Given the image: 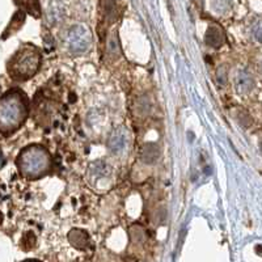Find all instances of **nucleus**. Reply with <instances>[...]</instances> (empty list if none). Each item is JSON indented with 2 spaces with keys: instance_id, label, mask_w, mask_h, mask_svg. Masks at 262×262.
Returning <instances> with one entry per match:
<instances>
[{
  "instance_id": "4468645a",
  "label": "nucleus",
  "mask_w": 262,
  "mask_h": 262,
  "mask_svg": "<svg viewBox=\"0 0 262 262\" xmlns=\"http://www.w3.org/2000/svg\"><path fill=\"white\" fill-rule=\"evenodd\" d=\"M107 172V165L105 161L98 160L92 163L91 165V173H92L95 177H100V176H105V173Z\"/></svg>"
},
{
  "instance_id": "39448f33",
  "label": "nucleus",
  "mask_w": 262,
  "mask_h": 262,
  "mask_svg": "<svg viewBox=\"0 0 262 262\" xmlns=\"http://www.w3.org/2000/svg\"><path fill=\"white\" fill-rule=\"evenodd\" d=\"M127 130H126L123 126H119V127L114 128L112 131L109 140H107V147L113 154H118V152L122 151L126 146V142H127Z\"/></svg>"
},
{
  "instance_id": "f8f14e48",
  "label": "nucleus",
  "mask_w": 262,
  "mask_h": 262,
  "mask_svg": "<svg viewBox=\"0 0 262 262\" xmlns=\"http://www.w3.org/2000/svg\"><path fill=\"white\" fill-rule=\"evenodd\" d=\"M144 229L139 226V224H134V226L130 228V238L131 242L135 243V244H140V243L144 242Z\"/></svg>"
},
{
  "instance_id": "20e7f679",
  "label": "nucleus",
  "mask_w": 262,
  "mask_h": 262,
  "mask_svg": "<svg viewBox=\"0 0 262 262\" xmlns=\"http://www.w3.org/2000/svg\"><path fill=\"white\" fill-rule=\"evenodd\" d=\"M69 49L75 55H80L90 49L92 43V36L90 30L83 25H75L69 32Z\"/></svg>"
},
{
  "instance_id": "f03ea898",
  "label": "nucleus",
  "mask_w": 262,
  "mask_h": 262,
  "mask_svg": "<svg viewBox=\"0 0 262 262\" xmlns=\"http://www.w3.org/2000/svg\"><path fill=\"white\" fill-rule=\"evenodd\" d=\"M39 63H41V55L38 50L33 46H24L9 60V74L16 80H28L38 71Z\"/></svg>"
},
{
  "instance_id": "1a4fd4ad",
  "label": "nucleus",
  "mask_w": 262,
  "mask_h": 262,
  "mask_svg": "<svg viewBox=\"0 0 262 262\" xmlns=\"http://www.w3.org/2000/svg\"><path fill=\"white\" fill-rule=\"evenodd\" d=\"M69 242L76 249H85L90 244V236L83 229H72L69 233Z\"/></svg>"
},
{
  "instance_id": "dca6fc26",
  "label": "nucleus",
  "mask_w": 262,
  "mask_h": 262,
  "mask_svg": "<svg viewBox=\"0 0 262 262\" xmlns=\"http://www.w3.org/2000/svg\"><path fill=\"white\" fill-rule=\"evenodd\" d=\"M253 37L256 38V41L262 43V21H258L253 27Z\"/></svg>"
},
{
  "instance_id": "423d86ee",
  "label": "nucleus",
  "mask_w": 262,
  "mask_h": 262,
  "mask_svg": "<svg viewBox=\"0 0 262 262\" xmlns=\"http://www.w3.org/2000/svg\"><path fill=\"white\" fill-rule=\"evenodd\" d=\"M253 76L247 70H240L236 75V90L240 95H247L253 90Z\"/></svg>"
},
{
  "instance_id": "0eeeda50",
  "label": "nucleus",
  "mask_w": 262,
  "mask_h": 262,
  "mask_svg": "<svg viewBox=\"0 0 262 262\" xmlns=\"http://www.w3.org/2000/svg\"><path fill=\"white\" fill-rule=\"evenodd\" d=\"M205 42L210 48L219 49L226 42V36L222 32V29H219L217 27H209L207 30H206Z\"/></svg>"
},
{
  "instance_id": "9d476101",
  "label": "nucleus",
  "mask_w": 262,
  "mask_h": 262,
  "mask_svg": "<svg viewBox=\"0 0 262 262\" xmlns=\"http://www.w3.org/2000/svg\"><path fill=\"white\" fill-rule=\"evenodd\" d=\"M25 21V15L23 11H18L17 13H16L15 16H13V18L11 20V24L8 25V28L6 29V32H4V36L3 38L6 39L7 37L9 36V34H15L16 32H17L18 29H20L21 27H23V24H24Z\"/></svg>"
},
{
  "instance_id": "ddd939ff",
  "label": "nucleus",
  "mask_w": 262,
  "mask_h": 262,
  "mask_svg": "<svg viewBox=\"0 0 262 262\" xmlns=\"http://www.w3.org/2000/svg\"><path fill=\"white\" fill-rule=\"evenodd\" d=\"M107 53H109V55L113 59H117V58L121 57V48H119L118 39H117V37L114 34L107 41Z\"/></svg>"
},
{
  "instance_id": "9b49d317",
  "label": "nucleus",
  "mask_w": 262,
  "mask_h": 262,
  "mask_svg": "<svg viewBox=\"0 0 262 262\" xmlns=\"http://www.w3.org/2000/svg\"><path fill=\"white\" fill-rule=\"evenodd\" d=\"M16 4L21 6L23 8H25L29 13H32L34 17H38L39 16V6L38 0H15Z\"/></svg>"
},
{
  "instance_id": "6e6552de",
  "label": "nucleus",
  "mask_w": 262,
  "mask_h": 262,
  "mask_svg": "<svg viewBox=\"0 0 262 262\" xmlns=\"http://www.w3.org/2000/svg\"><path fill=\"white\" fill-rule=\"evenodd\" d=\"M160 156V147L156 143H146L140 151V160L144 164H155Z\"/></svg>"
},
{
  "instance_id": "7ed1b4c3",
  "label": "nucleus",
  "mask_w": 262,
  "mask_h": 262,
  "mask_svg": "<svg viewBox=\"0 0 262 262\" xmlns=\"http://www.w3.org/2000/svg\"><path fill=\"white\" fill-rule=\"evenodd\" d=\"M17 165L25 176L36 179L48 172L50 158L46 149L41 147H28L18 155Z\"/></svg>"
},
{
  "instance_id": "2eb2a0df",
  "label": "nucleus",
  "mask_w": 262,
  "mask_h": 262,
  "mask_svg": "<svg viewBox=\"0 0 262 262\" xmlns=\"http://www.w3.org/2000/svg\"><path fill=\"white\" fill-rule=\"evenodd\" d=\"M216 81L221 86H224L227 83V69L224 66H222L221 69H217L216 71Z\"/></svg>"
},
{
  "instance_id": "f3484780",
  "label": "nucleus",
  "mask_w": 262,
  "mask_h": 262,
  "mask_svg": "<svg viewBox=\"0 0 262 262\" xmlns=\"http://www.w3.org/2000/svg\"><path fill=\"white\" fill-rule=\"evenodd\" d=\"M259 148H261V154H262V140L259 142Z\"/></svg>"
},
{
  "instance_id": "f257e3e1",
  "label": "nucleus",
  "mask_w": 262,
  "mask_h": 262,
  "mask_svg": "<svg viewBox=\"0 0 262 262\" xmlns=\"http://www.w3.org/2000/svg\"><path fill=\"white\" fill-rule=\"evenodd\" d=\"M27 102L17 92L7 93L0 102V123L3 130H13L24 122L27 117Z\"/></svg>"
}]
</instances>
